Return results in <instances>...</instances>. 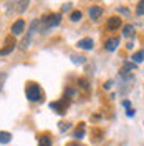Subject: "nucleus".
Listing matches in <instances>:
<instances>
[{"mask_svg": "<svg viewBox=\"0 0 144 146\" xmlns=\"http://www.w3.org/2000/svg\"><path fill=\"white\" fill-rule=\"evenodd\" d=\"M5 80H7V73H0V90H2V86H3Z\"/></svg>", "mask_w": 144, "mask_h": 146, "instance_id": "6ab92c4d", "label": "nucleus"}, {"mask_svg": "<svg viewBox=\"0 0 144 146\" xmlns=\"http://www.w3.org/2000/svg\"><path fill=\"white\" fill-rule=\"evenodd\" d=\"M136 15H144V2H139L137 3V7H136Z\"/></svg>", "mask_w": 144, "mask_h": 146, "instance_id": "dca6fc26", "label": "nucleus"}, {"mask_svg": "<svg viewBox=\"0 0 144 146\" xmlns=\"http://www.w3.org/2000/svg\"><path fill=\"white\" fill-rule=\"evenodd\" d=\"M126 115H127V116H134V110H133V108H129V110L126 111Z\"/></svg>", "mask_w": 144, "mask_h": 146, "instance_id": "5701e85b", "label": "nucleus"}, {"mask_svg": "<svg viewBox=\"0 0 144 146\" xmlns=\"http://www.w3.org/2000/svg\"><path fill=\"white\" fill-rule=\"evenodd\" d=\"M131 60H133V62H134L136 65H137V63H143V62H144V50H139V52L133 53Z\"/></svg>", "mask_w": 144, "mask_h": 146, "instance_id": "9d476101", "label": "nucleus"}, {"mask_svg": "<svg viewBox=\"0 0 144 146\" xmlns=\"http://www.w3.org/2000/svg\"><path fill=\"white\" fill-rule=\"evenodd\" d=\"M123 105H124V108H127V110H129V106H131V103H129V101H123Z\"/></svg>", "mask_w": 144, "mask_h": 146, "instance_id": "393cba45", "label": "nucleus"}, {"mask_svg": "<svg viewBox=\"0 0 144 146\" xmlns=\"http://www.w3.org/2000/svg\"><path fill=\"white\" fill-rule=\"evenodd\" d=\"M23 30H25V20H22V18L15 20V23L12 25V33L13 35H20V33H23Z\"/></svg>", "mask_w": 144, "mask_h": 146, "instance_id": "7ed1b4c3", "label": "nucleus"}, {"mask_svg": "<svg viewBox=\"0 0 144 146\" xmlns=\"http://www.w3.org/2000/svg\"><path fill=\"white\" fill-rule=\"evenodd\" d=\"M27 98L30 101H42V91H40V86L38 85H35V83H30L27 86Z\"/></svg>", "mask_w": 144, "mask_h": 146, "instance_id": "f257e3e1", "label": "nucleus"}, {"mask_svg": "<svg viewBox=\"0 0 144 146\" xmlns=\"http://www.w3.org/2000/svg\"><path fill=\"white\" fill-rule=\"evenodd\" d=\"M70 146H83V145H70Z\"/></svg>", "mask_w": 144, "mask_h": 146, "instance_id": "a878e982", "label": "nucleus"}, {"mask_svg": "<svg viewBox=\"0 0 144 146\" xmlns=\"http://www.w3.org/2000/svg\"><path fill=\"white\" fill-rule=\"evenodd\" d=\"M118 46H119V38H118V36L108 38V40H106V43H104V48H106L108 52H114Z\"/></svg>", "mask_w": 144, "mask_h": 146, "instance_id": "423d86ee", "label": "nucleus"}, {"mask_svg": "<svg viewBox=\"0 0 144 146\" xmlns=\"http://www.w3.org/2000/svg\"><path fill=\"white\" fill-rule=\"evenodd\" d=\"M60 20H61V15H60V13H52V15H48V17L42 18L40 23H45V32H46L48 28L56 27V25L60 23Z\"/></svg>", "mask_w": 144, "mask_h": 146, "instance_id": "f03ea898", "label": "nucleus"}, {"mask_svg": "<svg viewBox=\"0 0 144 146\" xmlns=\"http://www.w3.org/2000/svg\"><path fill=\"white\" fill-rule=\"evenodd\" d=\"M70 58H71V62L75 65H81V63H85V56H81V55H70Z\"/></svg>", "mask_w": 144, "mask_h": 146, "instance_id": "f8f14e48", "label": "nucleus"}, {"mask_svg": "<svg viewBox=\"0 0 144 146\" xmlns=\"http://www.w3.org/2000/svg\"><path fill=\"white\" fill-rule=\"evenodd\" d=\"M78 85H80L83 90H88V80H86V78H80V80H78Z\"/></svg>", "mask_w": 144, "mask_h": 146, "instance_id": "a211bd4d", "label": "nucleus"}, {"mask_svg": "<svg viewBox=\"0 0 144 146\" xmlns=\"http://www.w3.org/2000/svg\"><path fill=\"white\" fill-rule=\"evenodd\" d=\"M133 33H134V27H133V25H124V27H123V36L129 38Z\"/></svg>", "mask_w": 144, "mask_h": 146, "instance_id": "9b49d317", "label": "nucleus"}, {"mask_svg": "<svg viewBox=\"0 0 144 146\" xmlns=\"http://www.w3.org/2000/svg\"><path fill=\"white\" fill-rule=\"evenodd\" d=\"M111 86H113V80H109V82H106V83H104V90H109Z\"/></svg>", "mask_w": 144, "mask_h": 146, "instance_id": "412c9836", "label": "nucleus"}, {"mask_svg": "<svg viewBox=\"0 0 144 146\" xmlns=\"http://www.w3.org/2000/svg\"><path fill=\"white\" fill-rule=\"evenodd\" d=\"M66 95H68V96H73V95H75V90L68 88V90H66Z\"/></svg>", "mask_w": 144, "mask_h": 146, "instance_id": "b1692460", "label": "nucleus"}, {"mask_svg": "<svg viewBox=\"0 0 144 146\" xmlns=\"http://www.w3.org/2000/svg\"><path fill=\"white\" fill-rule=\"evenodd\" d=\"M119 27H121V18H119V17H111V18H108V22H106V28H108L109 32L118 30Z\"/></svg>", "mask_w": 144, "mask_h": 146, "instance_id": "20e7f679", "label": "nucleus"}, {"mask_svg": "<svg viewBox=\"0 0 144 146\" xmlns=\"http://www.w3.org/2000/svg\"><path fill=\"white\" fill-rule=\"evenodd\" d=\"M81 17H83V13H81L80 10H75V12L70 13V20H71V22H80Z\"/></svg>", "mask_w": 144, "mask_h": 146, "instance_id": "ddd939ff", "label": "nucleus"}, {"mask_svg": "<svg viewBox=\"0 0 144 146\" xmlns=\"http://www.w3.org/2000/svg\"><path fill=\"white\" fill-rule=\"evenodd\" d=\"M68 128H70V123H61V125H60V129H61V131H66Z\"/></svg>", "mask_w": 144, "mask_h": 146, "instance_id": "aec40b11", "label": "nucleus"}, {"mask_svg": "<svg viewBox=\"0 0 144 146\" xmlns=\"http://www.w3.org/2000/svg\"><path fill=\"white\" fill-rule=\"evenodd\" d=\"M103 13H104L103 7H99V5H93V7H90V18L91 20H98Z\"/></svg>", "mask_w": 144, "mask_h": 146, "instance_id": "39448f33", "label": "nucleus"}, {"mask_svg": "<svg viewBox=\"0 0 144 146\" xmlns=\"http://www.w3.org/2000/svg\"><path fill=\"white\" fill-rule=\"evenodd\" d=\"M78 48H81V50H93V46H94V42L91 40V38H83V40H80L78 42Z\"/></svg>", "mask_w": 144, "mask_h": 146, "instance_id": "0eeeda50", "label": "nucleus"}, {"mask_svg": "<svg viewBox=\"0 0 144 146\" xmlns=\"http://www.w3.org/2000/svg\"><path fill=\"white\" fill-rule=\"evenodd\" d=\"M38 146H52V136L50 135L38 136Z\"/></svg>", "mask_w": 144, "mask_h": 146, "instance_id": "6e6552de", "label": "nucleus"}, {"mask_svg": "<svg viewBox=\"0 0 144 146\" xmlns=\"http://www.w3.org/2000/svg\"><path fill=\"white\" fill-rule=\"evenodd\" d=\"M13 48H15V45H13V43H12V45H7L5 48H0V56L12 53V52H13Z\"/></svg>", "mask_w": 144, "mask_h": 146, "instance_id": "4468645a", "label": "nucleus"}, {"mask_svg": "<svg viewBox=\"0 0 144 146\" xmlns=\"http://www.w3.org/2000/svg\"><path fill=\"white\" fill-rule=\"evenodd\" d=\"M73 136H75V138H78V139H80V138H83V136H85V128L80 126V129H76Z\"/></svg>", "mask_w": 144, "mask_h": 146, "instance_id": "f3484780", "label": "nucleus"}, {"mask_svg": "<svg viewBox=\"0 0 144 146\" xmlns=\"http://www.w3.org/2000/svg\"><path fill=\"white\" fill-rule=\"evenodd\" d=\"M12 141V133L9 131H0V145H7Z\"/></svg>", "mask_w": 144, "mask_h": 146, "instance_id": "1a4fd4ad", "label": "nucleus"}, {"mask_svg": "<svg viewBox=\"0 0 144 146\" xmlns=\"http://www.w3.org/2000/svg\"><path fill=\"white\" fill-rule=\"evenodd\" d=\"M70 7H71V3H65L63 7H61V10H63V12H68V10H70Z\"/></svg>", "mask_w": 144, "mask_h": 146, "instance_id": "4be33fe9", "label": "nucleus"}, {"mask_svg": "<svg viewBox=\"0 0 144 146\" xmlns=\"http://www.w3.org/2000/svg\"><path fill=\"white\" fill-rule=\"evenodd\" d=\"M50 108L56 110V111H58V115H63V111H65V110L61 108V103H50Z\"/></svg>", "mask_w": 144, "mask_h": 146, "instance_id": "2eb2a0df", "label": "nucleus"}]
</instances>
